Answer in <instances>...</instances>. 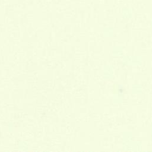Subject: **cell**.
Here are the masks:
<instances>
[]
</instances>
